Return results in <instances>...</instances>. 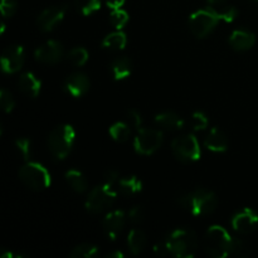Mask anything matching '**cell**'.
I'll list each match as a JSON object with an SVG mask.
<instances>
[{
    "label": "cell",
    "instance_id": "cell-1",
    "mask_svg": "<svg viewBox=\"0 0 258 258\" xmlns=\"http://www.w3.org/2000/svg\"><path fill=\"white\" fill-rule=\"evenodd\" d=\"M165 239L168 242L171 256L178 258H191L196 256L197 251H198V237L193 231H189V229H174Z\"/></svg>",
    "mask_w": 258,
    "mask_h": 258
},
{
    "label": "cell",
    "instance_id": "cell-2",
    "mask_svg": "<svg viewBox=\"0 0 258 258\" xmlns=\"http://www.w3.org/2000/svg\"><path fill=\"white\" fill-rule=\"evenodd\" d=\"M181 206L188 209L193 216L201 217L212 213L218 206V198L216 194L207 189H196L179 199Z\"/></svg>",
    "mask_w": 258,
    "mask_h": 258
},
{
    "label": "cell",
    "instance_id": "cell-3",
    "mask_svg": "<svg viewBox=\"0 0 258 258\" xmlns=\"http://www.w3.org/2000/svg\"><path fill=\"white\" fill-rule=\"evenodd\" d=\"M232 241L233 237L222 226H211L206 233L204 248L213 258H226L232 254Z\"/></svg>",
    "mask_w": 258,
    "mask_h": 258
},
{
    "label": "cell",
    "instance_id": "cell-4",
    "mask_svg": "<svg viewBox=\"0 0 258 258\" xmlns=\"http://www.w3.org/2000/svg\"><path fill=\"white\" fill-rule=\"evenodd\" d=\"M76 131L71 125H59L52 130L48 138V146L57 160H63L71 153L75 144Z\"/></svg>",
    "mask_w": 258,
    "mask_h": 258
},
{
    "label": "cell",
    "instance_id": "cell-5",
    "mask_svg": "<svg viewBox=\"0 0 258 258\" xmlns=\"http://www.w3.org/2000/svg\"><path fill=\"white\" fill-rule=\"evenodd\" d=\"M19 179L24 185L37 191L49 188L52 183L49 171L42 164L35 163V161H28L20 168Z\"/></svg>",
    "mask_w": 258,
    "mask_h": 258
},
{
    "label": "cell",
    "instance_id": "cell-6",
    "mask_svg": "<svg viewBox=\"0 0 258 258\" xmlns=\"http://www.w3.org/2000/svg\"><path fill=\"white\" fill-rule=\"evenodd\" d=\"M219 22H221V17H219L218 10L208 7L197 10L190 15L189 27H190L191 33L197 38L202 39V38H206L207 35L211 34Z\"/></svg>",
    "mask_w": 258,
    "mask_h": 258
},
{
    "label": "cell",
    "instance_id": "cell-7",
    "mask_svg": "<svg viewBox=\"0 0 258 258\" xmlns=\"http://www.w3.org/2000/svg\"><path fill=\"white\" fill-rule=\"evenodd\" d=\"M116 198H117V193L115 191L113 186L108 185V184H102L90 191L87 199H86V209L91 213H102L112 207Z\"/></svg>",
    "mask_w": 258,
    "mask_h": 258
},
{
    "label": "cell",
    "instance_id": "cell-8",
    "mask_svg": "<svg viewBox=\"0 0 258 258\" xmlns=\"http://www.w3.org/2000/svg\"><path fill=\"white\" fill-rule=\"evenodd\" d=\"M171 150L178 160L183 163H194L202 155L198 139L191 134L178 136L171 141Z\"/></svg>",
    "mask_w": 258,
    "mask_h": 258
},
{
    "label": "cell",
    "instance_id": "cell-9",
    "mask_svg": "<svg viewBox=\"0 0 258 258\" xmlns=\"http://www.w3.org/2000/svg\"><path fill=\"white\" fill-rule=\"evenodd\" d=\"M163 143V133L156 128H139L135 139L134 148L140 155H151L160 148Z\"/></svg>",
    "mask_w": 258,
    "mask_h": 258
},
{
    "label": "cell",
    "instance_id": "cell-10",
    "mask_svg": "<svg viewBox=\"0 0 258 258\" xmlns=\"http://www.w3.org/2000/svg\"><path fill=\"white\" fill-rule=\"evenodd\" d=\"M25 62V50L22 45H12V47L7 48L3 52L2 59V70L4 73L8 75H13L20 71Z\"/></svg>",
    "mask_w": 258,
    "mask_h": 258
},
{
    "label": "cell",
    "instance_id": "cell-11",
    "mask_svg": "<svg viewBox=\"0 0 258 258\" xmlns=\"http://www.w3.org/2000/svg\"><path fill=\"white\" fill-rule=\"evenodd\" d=\"M64 55L63 45L57 40H48L38 47L34 52V57L38 62L44 64H55Z\"/></svg>",
    "mask_w": 258,
    "mask_h": 258
},
{
    "label": "cell",
    "instance_id": "cell-12",
    "mask_svg": "<svg viewBox=\"0 0 258 258\" xmlns=\"http://www.w3.org/2000/svg\"><path fill=\"white\" fill-rule=\"evenodd\" d=\"M67 8L64 5L62 7H49L43 10L37 19V25L43 32H52L58 27L59 23H62L63 18L66 15Z\"/></svg>",
    "mask_w": 258,
    "mask_h": 258
},
{
    "label": "cell",
    "instance_id": "cell-13",
    "mask_svg": "<svg viewBox=\"0 0 258 258\" xmlns=\"http://www.w3.org/2000/svg\"><path fill=\"white\" fill-rule=\"evenodd\" d=\"M232 228L241 234H248L256 229L258 224V214L253 209L244 208L236 213L232 218Z\"/></svg>",
    "mask_w": 258,
    "mask_h": 258
},
{
    "label": "cell",
    "instance_id": "cell-14",
    "mask_svg": "<svg viewBox=\"0 0 258 258\" xmlns=\"http://www.w3.org/2000/svg\"><path fill=\"white\" fill-rule=\"evenodd\" d=\"M126 218L127 217H126L125 212L118 211V209L106 214V217L102 221V226L103 229H105V233L107 234V237L111 241H115L120 236L123 227H125Z\"/></svg>",
    "mask_w": 258,
    "mask_h": 258
},
{
    "label": "cell",
    "instance_id": "cell-15",
    "mask_svg": "<svg viewBox=\"0 0 258 258\" xmlns=\"http://www.w3.org/2000/svg\"><path fill=\"white\" fill-rule=\"evenodd\" d=\"M90 88V80L85 73H72L64 82V90L73 97H82Z\"/></svg>",
    "mask_w": 258,
    "mask_h": 258
},
{
    "label": "cell",
    "instance_id": "cell-16",
    "mask_svg": "<svg viewBox=\"0 0 258 258\" xmlns=\"http://www.w3.org/2000/svg\"><path fill=\"white\" fill-rule=\"evenodd\" d=\"M254 43H256V37L253 33L248 32V30H234L229 37V44L234 50H238V52L251 49Z\"/></svg>",
    "mask_w": 258,
    "mask_h": 258
},
{
    "label": "cell",
    "instance_id": "cell-17",
    "mask_svg": "<svg viewBox=\"0 0 258 258\" xmlns=\"http://www.w3.org/2000/svg\"><path fill=\"white\" fill-rule=\"evenodd\" d=\"M204 146L213 153H224L228 148V139L223 131L218 127H213L204 140Z\"/></svg>",
    "mask_w": 258,
    "mask_h": 258
},
{
    "label": "cell",
    "instance_id": "cell-18",
    "mask_svg": "<svg viewBox=\"0 0 258 258\" xmlns=\"http://www.w3.org/2000/svg\"><path fill=\"white\" fill-rule=\"evenodd\" d=\"M18 86H19V90L25 96L35 98L39 95L40 88H42V82L38 80L37 76L30 72H27L20 76L19 81H18Z\"/></svg>",
    "mask_w": 258,
    "mask_h": 258
},
{
    "label": "cell",
    "instance_id": "cell-19",
    "mask_svg": "<svg viewBox=\"0 0 258 258\" xmlns=\"http://www.w3.org/2000/svg\"><path fill=\"white\" fill-rule=\"evenodd\" d=\"M155 123L159 127L168 131H176L183 128L184 121L181 120L180 116L176 115L175 112H161L155 116Z\"/></svg>",
    "mask_w": 258,
    "mask_h": 258
},
{
    "label": "cell",
    "instance_id": "cell-20",
    "mask_svg": "<svg viewBox=\"0 0 258 258\" xmlns=\"http://www.w3.org/2000/svg\"><path fill=\"white\" fill-rule=\"evenodd\" d=\"M146 246V236L140 229H131L127 234V248L133 254L138 256Z\"/></svg>",
    "mask_w": 258,
    "mask_h": 258
},
{
    "label": "cell",
    "instance_id": "cell-21",
    "mask_svg": "<svg viewBox=\"0 0 258 258\" xmlns=\"http://www.w3.org/2000/svg\"><path fill=\"white\" fill-rule=\"evenodd\" d=\"M111 72L116 81L125 80L133 72V62L127 57L117 58L111 64Z\"/></svg>",
    "mask_w": 258,
    "mask_h": 258
},
{
    "label": "cell",
    "instance_id": "cell-22",
    "mask_svg": "<svg viewBox=\"0 0 258 258\" xmlns=\"http://www.w3.org/2000/svg\"><path fill=\"white\" fill-rule=\"evenodd\" d=\"M126 44H127V38L121 30L110 33L102 40V48L107 50H121L126 47Z\"/></svg>",
    "mask_w": 258,
    "mask_h": 258
},
{
    "label": "cell",
    "instance_id": "cell-23",
    "mask_svg": "<svg viewBox=\"0 0 258 258\" xmlns=\"http://www.w3.org/2000/svg\"><path fill=\"white\" fill-rule=\"evenodd\" d=\"M66 180H67L68 185L76 191V193H85L88 188V183L86 176L83 175L81 171L76 170V169H71L66 173Z\"/></svg>",
    "mask_w": 258,
    "mask_h": 258
},
{
    "label": "cell",
    "instance_id": "cell-24",
    "mask_svg": "<svg viewBox=\"0 0 258 258\" xmlns=\"http://www.w3.org/2000/svg\"><path fill=\"white\" fill-rule=\"evenodd\" d=\"M118 189L123 196L131 197L143 190V183L138 176H127L118 181Z\"/></svg>",
    "mask_w": 258,
    "mask_h": 258
},
{
    "label": "cell",
    "instance_id": "cell-25",
    "mask_svg": "<svg viewBox=\"0 0 258 258\" xmlns=\"http://www.w3.org/2000/svg\"><path fill=\"white\" fill-rule=\"evenodd\" d=\"M108 134H110L111 138L115 141H117V143H126V141L130 139L131 126L128 125L127 122L118 121V122H115L113 125L110 126Z\"/></svg>",
    "mask_w": 258,
    "mask_h": 258
},
{
    "label": "cell",
    "instance_id": "cell-26",
    "mask_svg": "<svg viewBox=\"0 0 258 258\" xmlns=\"http://www.w3.org/2000/svg\"><path fill=\"white\" fill-rule=\"evenodd\" d=\"M98 254V247L95 244L82 243L76 246L71 251V258H93Z\"/></svg>",
    "mask_w": 258,
    "mask_h": 258
},
{
    "label": "cell",
    "instance_id": "cell-27",
    "mask_svg": "<svg viewBox=\"0 0 258 258\" xmlns=\"http://www.w3.org/2000/svg\"><path fill=\"white\" fill-rule=\"evenodd\" d=\"M76 9L82 15H91L100 10L101 0H75Z\"/></svg>",
    "mask_w": 258,
    "mask_h": 258
},
{
    "label": "cell",
    "instance_id": "cell-28",
    "mask_svg": "<svg viewBox=\"0 0 258 258\" xmlns=\"http://www.w3.org/2000/svg\"><path fill=\"white\" fill-rule=\"evenodd\" d=\"M68 60L77 67H82L88 60V52L83 47H76L68 53Z\"/></svg>",
    "mask_w": 258,
    "mask_h": 258
},
{
    "label": "cell",
    "instance_id": "cell-29",
    "mask_svg": "<svg viewBox=\"0 0 258 258\" xmlns=\"http://www.w3.org/2000/svg\"><path fill=\"white\" fill-rule=\"evenodd\" d=\"M110 22L117 30H121L128 23V14L127 12L118 8V9H112L110 14Z\"/></svg>",
    "mask_w": 258,
    "mask_h": 258
},
{
    "label": "cell",
    "instance_id": "cell-30",
    "mask_svg": "<svg viewBox=\"0 0 258 258\" xmlns=\"http://www.w3.org/2000/svg\"><path fill=\"white\" fill-rule=\"evenodd\" d=\"M15 148H17L18 153L22 156L23 160H29L30 155H32V143L29 139L27 138H19L15 140Z\"/></svg>",
    "mask_w": 258,
    "mask_h": 258
},
{
    "label": "cell",
    "instance_id": "cell-31",
    "mask_svg": "<svg viewBox=\"0 0 258 258\" xmlns=\"http://www.w3.org/2000/svg\"><path fill=\"white\" fill-rule=\"evenodd\" d=\"M231 252L232 254H236V256L244 258V257H248L249 254H251V248H249V246L244 241L237 238V237H233Z\"/></svg>",
    "mask_w": 258,
    "mask_h": 258
},
{
    "label": "cell",
    "instance_id": "cell-32",
    "mask_svg": "<svg viewBox=\"0 0 258 258\" xmlns=\"http://www.w3.org/2000/svg\"><path fill=\"white\" fill-rule=\"evenodd\" d=\"M0 106H2V110L7 113L12 112L15 107L14 97H13L12 93H10L9 91L5 90V88H3V90L0 91Z\"/></svg>",
    "mask_w": 258,
    "mask_h": 258
},
{
    "label": "cell",
    "instance_id": "cell-33",
    "mask_svg": "<svg viewBox=\"0 0 258 258\" xmlns=\"http://www.w3.org/2000/svg\"><path fill=\"white\" fill-rule=\"evenodd\" d=\"M209 120L207 115L202 111H194L191 115V126H193L194 131H202L207 128L208 126Z\"/></svg>",
    "mask_w": 258,
    "mask_h": 258
},
{
    "label": "cell",
    "instance_id": "cell-34",
    "mask_svg": "<svg viewBox=\"0 0 258 258\" xmlns=\"http://www.w3.org/2000/svg\"><path fill=\"white\" fill-rule=\"evenodd\" d=\"M218 13L219 17H221V20L227 23L233 22L237 18V15H238V10L234 7H231V5H228V7H222V9H219Z\"/></svg>",
    "mask_w": 258,
    "mask_h": 258
},
{
    "label": "cell",
    "instance_id": "cell-35",
    "mask_svg": "<svg viewBox=\"0 0 258 258\" xmlns=\"http://www.w3.org/2000/svg\"><path fill=\"white\" fill-rule=\"evenodd\" d=\"M0 10L4 18H10L17 10V2L15 0H2L0 3Z\"/></svg>",
    "mask_w": 258,
    "mask_h": 258
},
{
    "label": "cell",
    "instance_id": "cell-36",
    "mask_svg": "<svg viewBox=\"0 0 258 258\" xmlns=\"http://www.w3.org/2000/svg\"><path fill=\"white\" fill-rule=\"evenodd\" d=\"M126 121H127L128 125L131 127H135V128H141V123H143V118H141V115L135 110H128L126 112Z\"/></svg>",
    "mask_w": 258,
    "mask_h": 258
},
{
    "label": "cell",
    "instance_id": "cell-37",
    "mask_svg": "<svg viewBox=\"0 0 258 258\" xmlns=\"http://www.w3.org/2000/svg\"><path fill=\"white\" fill-rule=\"evenodd\" d=\"M128 221L133 223H140L144 218V212L141 207H133L130 211L127 212Z\"/></svg>",
    "mask_w": 258,
    "mask_h": 258
},
{
    "label": "cell",
    "instance_id": "cell-38",
    "mask_svg": "<svg viewBox=\"0 0 258 258\" xmlns=\"http://www.w3.org/2000/svg\"><path fill=\"white\" fill-rule=\"evenodd\" d=\"M154 252H155L156 254H159V256H168V254H170V249H169L166 239L158 242V243L154 246Z\"/></svg>",
    "mask_w": 258,
    "mask_h": 258
},
{
    "label": "cell",
    "instance_id": "cell-39",
    "mask_svg": "<svg viewBox=\"0 0 258 258\" xmlns=\"http://www.w3.org/2000/svg\"><path fill=\"white\" fill-rule=\"evenodd\" d=\"M118 180V171L113 170V169H110L105 173V184H108V185L113 186V184Z\"/></svg>",
    "mask_w": 258,
    "mask_h": 258
},
{
    "label": "cell",
    "instance_id": "cell-40",
    "mask_svg": "<svg viewBox=\"0 0 258 258\" xmlns=\"http://www.w3.org/2000/svg\"><path fill=\"white\" fill-rule=\"evenodd\" d=\"M105 2L110 9H118V8L123 7L126 0H105Z\"/></svg>",
    "mask_w": 258,
    "mask_h": 258
},
{
    "label": "cell",
    "instance_id": "cell-41",
    "mask_svg": "<svg viewBox=\"0 0 258 258\" xmlns=\"http://www.w3.org/2000/svg\"><path fill=\"white\" fill-rule=\"evenodd\" d=\"M24 256L23 254H17L14 252H9V251H5L2 253V258H23Z\"/></svg>",
    "mask_w": 258,
    "mask_h": 258
},
{
    "label": "cell",
    "instance_id": "cell-42",
    "mask_svg": "<svg viewBox=\"0 0 258 258\" xmlns=\"http://www.w3.org/2000/svg\"><path fill=\"white\" fill-rule=\"evenodd\" d=\"M123 256H125V254L121 251H113L111 252V253H108L107 258H123Z\"/></svg>",
    "mask_w": 258,
    "mask_h": 258
},
{
    "label": "cell",
    "instance_id": "cell-43",
    "mask_svg": "<svg viewBox=\"0 0 258 258\" xmlns=\"http://www.w3.org/2000/svg\"><path fill=\"white\" fill-rule=\"evenodd\" d=\"M208 3L211 5H221V4H223L224 0H208Z\"/></svg>",
    "mask_w": 258,
    "mask_h": 258
},
{
    "label": "cell",
    "instance_id": "cell-44",
    "mask_svg": "<svg viewBox=\"0 0 258 258\" xmlns=\"http://www.w3.org/2000/svg\"><path fill=\"white\" fill-rule=\"evenodd\" d=\"M253 2H257L258 3V0H253Z\"/></svg>",
    "mask_w": 258,
    "mask_h": 258
}]
</instances>
